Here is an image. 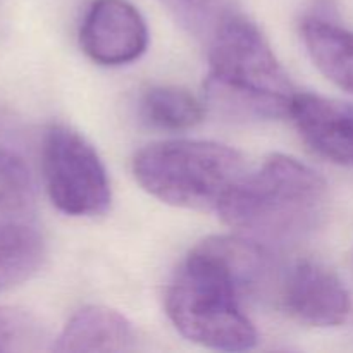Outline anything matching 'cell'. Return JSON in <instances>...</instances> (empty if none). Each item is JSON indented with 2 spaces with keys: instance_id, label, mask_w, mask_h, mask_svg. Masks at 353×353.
I'll return each instance as SVG.
<instances>
[{
  "instance_id": "cell-14",
  "label": "cell",
  "mask_w": 353,
  "mask_h": 353,
  "mask_svg": "<svg viewBox=\"0 0 353 353\" xmlns=\"http://www.w3.org/2000/svg\"><path fill=\"white\" fill-rule=\"evenodd\" d=\"M179 26L196 38L214 37L221 24L233 14L230 0H159Z\"/></svg>"
},
{
  "instance_id": "cell-7",
  "label": "cell",
  "mask_w": 353,
  "mask_h": 353,
  "mask_svg": "<svg viewBox=\"0 0 353 353\" xmlns=\"http://www.w3.org/2000/svg\"><path fill=\"white\" fill-rule=\"evenodd\" d=\"M283 303L300 323L314 327H334L352 310L345 283L326 265L302 261L288 272L283 285Z\"/></svg>"
},
{
  "instance_id": "cell-1",
  "label": "cell",
  "mask_w": 353,
  "mask_h": 353,
  "mask_svg": "<svg viewBox=\"0 0 353 353\" xmlns=\"http://www.w3.org/2000/svg\"><path fill=\"white\" fill-rule=\"evenodd\" d=\"M268 247L247 236H212L183 261L165 292V312L186 340L223 352L252 350L259 334L243 299L269 274Z\"/></svg>"
},
{
  "instance_id": "cell-13",
  "label": "cell",
  "mask_w": 353,
  "mask_h": 353,
  "mask_svg": "<svg viewBox=\"0 0 353 353\" xmlns=\"http://www.w3.org/2000/svg\"><path fill=\"white\" fill-rule=\"evenodd\" d=\"M33 179L17 155L0 148V224L19 223L33 207Z\"/></svg>"
},
{
  "instance_id": "cell-3",
  "label": "cell",
  "mask_w": 353,
  "mask_h": 353,
  "mask_svg": "<svg viewBox=\"0 0 353 353\" xmlns=\"http://www.w3.org/2000/svg\"><path fill=\"white\" fill-rule=\"evenodd\" d=\"M209 47L205 93L214 110L236 121L290 116L296 92L257 24L233 12Z\"/></svg>"
},
{
  "instance_id": "cell-12",
  "label": "cell",
  "mask_w": 353,
  "mask_h": 353,
  "mask_svg": "<svg viewBox=\"0 0 353 353\" xmlns=\"http://www.w3.org/2000/svg\"><path fill=\"white\" fill-rule=\"evenodd\" d=\"M140 114L152 128L185 131L202 123L205 109L188 90L179 86H152L141 97Z\"/></svg>"
},
{
  "instance_id": "cell-4",
  "label": "cell",
  "mask_w": 353,
  "mask_h": 353,
  "mask_svg": "<svg viewBox=\"0 0 353 353\" xmlns=\"http://www.w3.org/2000/svg\"><path fill=\"white\" fill-rule=\"evenodd\" d=\"M138 185L172 207L217 210L245 174L241 154L203 140H168L147 145L133 159Z\"/></svg>"
},
{
  "instance_id": "cell-2",
  "label": "cell",
  "mask_w": 353,
  "mask_h": 353,
  "mask_svg": "<svg viewBox=\"0 0 353 353\" xmlns=\"http://www.w3.org/2000/svg\"><path fill=\"white\" fill-rule=\"evenodd\" d=\"M326 205V179L299 159L274 154L255 171H245L217 212L238 234L269 248L312 233Z\"/></svg>"
},
{
  "instance_id": "cell-5",
  "label": "cell",
  "mask_w": 353,
  "mask_h": 353,
  "mask_svg": "<svg viewBox=\"0 0 353 353\" xmlns=\"http://www.w3.org/2000/svg\"><path fill=\"white\" fill-rule=\"evenodd\" d=\"M41 169L52 203L72 217L103 214L110 205V183L102 159L85 137L64 124L48 128Z\"/></svg>"
},
{
  "instance_id": "cell-6",
  "label": "cell",
  "mask_w": 353,
  "mask_h": 353,
  "mask_svg": "<svg viewBox=\"0 0 353 353\" xmlns=\"http://www.w3.org/2000/svg\"><path fill=\"white\" fill-rule=\"evenodd\" d=\"M79 43L97 64L124 65L145 54L148 30L141 14L126 0H95L79 28Z\"/></svg>"
},
{
  "instance_id": "cell-15",
  "label": "cell",
  "mask_w": 353,
  "mask_h": 353,
  "mask_svg": "<svg viewBox=\"0 0 353 353\" xmlns=\"http://www.w3.org/2000/svg\"><path fill=\"white\" fill-rule=\"evenodd\" d=\"M45 341L40 321L19 307H0V352L38 350Z\"/></svg>"
},
{
  "instance_id": "cell-11",
  "label": "cell",
  "mask_w": 353,
  "mask_h": 353,
  "mask_svg": "<svg viewBox=\"0 0 353 353\" xmlns=\"http://www.w3.org/2000/svg\"><path fill=\"white\" fill-rule=\"evenodd\" d=\"M43 259L45 241L34 228L24 221L0 224V292L30 279Z\"/></svg>"
},
{
  "instance_id": "cell-10",
  "label": "cell",
  "mask_w": 353,
  "mask_h": 353,
  "mask_svg": "<svg viewBox=\"0 0 353 353\" xmlns=\"http://www.w3.org/2000/svg\"><path fill=\"white\" fill-rule=\"evenodd\" d=\"M300 31L316 68L331 83L353 93V31L323 17L303 19Z\"/></svg>"
},
{
  "instance_id": "cell-8",
  "label": "cell",
  "mask_w": 353,
  "mask_h": 353,
  "mask_svg": "<svg viewBox=\"0 0 353 353\" xmlns=\"http://www.w3.org/2000/svg\"><path fill=\"white\" fill-rule=\"evenodd\" d=\"M290 117L316 154L353 169V103L296 93Z\"/></svg>"
},
{
  "instance_id": "cell-9",
  "label": "cell",
  "mask_w": 353,
  "mask_h": 353,
  "mask_svg": "<svg viewBox=\"0 0 353 353\" xmlns=\"http://www.w3.org/2000/svg\"><path fill=\"white\" fill-rule=\"evenodd\" d=\"M137 333L126 316L103 305H88L74 314L54 345L55 352H130Z\"/></svg>"
}]
</instances>
